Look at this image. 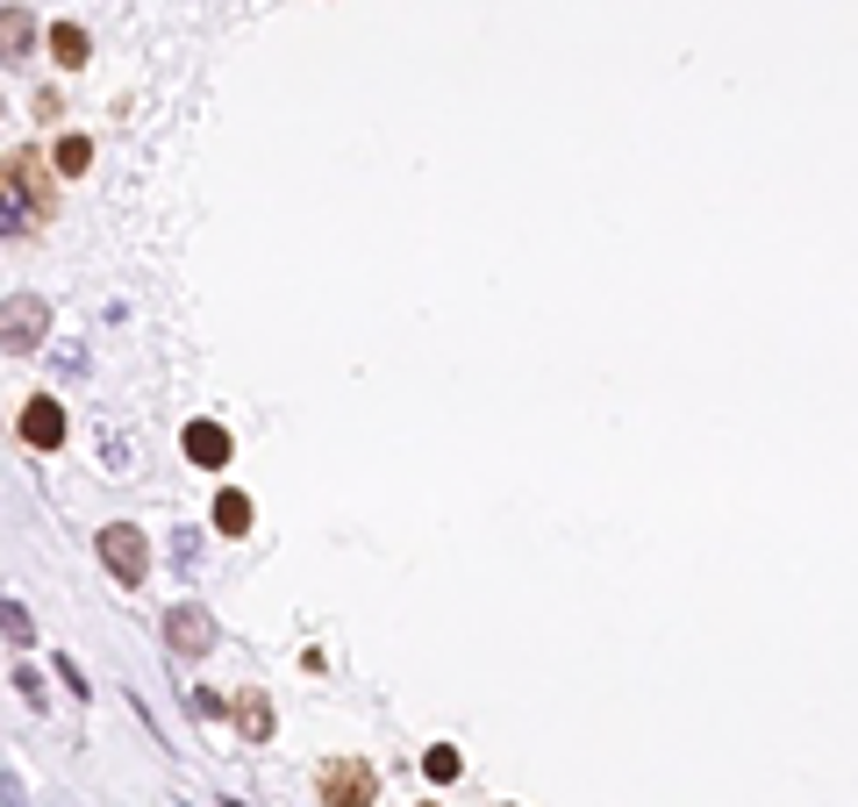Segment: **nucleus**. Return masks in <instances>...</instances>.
<instances>
[{
  "label": "nucleus",
  "mask_w": 858,
  "mask_h": 807,
  "mask_svg": "<svg viewBox=\"0 0 858 807\" xmlns=\"http://www.w3.org/2000/svg\"><path fill=\"white\" fill-rule=\"evenodd\" d=\"M187 708H193V722H222V693H201V687H187Z\"/></svg>",
  "instance_id": "obj_13"
},
{
  "label": "nucleus",
  "mask_w": 858,
  "mask_h": 807,
  "mask_svg": "<svg viewBox=\"0 0 858 807\" xmlns=\"http://www.w3.org/2000/svg\"><path fill=\"white\" fill-rule=\"evenodd\" d=\"M179 444H187V458L201 465V471H222V465H230V429H222V422H187V436H179Z\"/></svg>",
  "instance_id": "obj_5"
},
{
  "label": "nucleus",
  "mask_w": 858,
  "mask_h": 807,
  "mask_svg": "<svg viewBox=\"0 0 858 807\" xmlns=\"http://www.w3.org/2000/svg\"><path fill=\"white\" fill-rule=\"evenodd\" d=\"M43 337H51V300L8 294V308H0V350H8V358H22V350H36Z\"/></svg>",
  "instance_id": "obj_3"
},
{
  "label": "nucleus",
  "mask_w": 858,
  "mask_h": 807,
  "mask_svg": "<svg viewBox=\"0 0 858 807\" xmlns=\"http://www.w3.org/2000/svg\"><path fill=\"white\" fill-rule=\"evenodd\" d=\"M51 57H57L65 72H80V65H86V29H80V22H57V29H51Z\"/></svg>",
  "instance_id": "obj_9"
},
{
  "label": "nucleus",
  "mask_w": 858,
  "mask_h": 807,
  "mask_svg": "<svg viewBox=\"0 0 858 807\" xmlns=\"http://www.w3.org/2000/svg\"><path fill=\"white\" fill-rule=\"evenodd\" d=\"M315 794H322V807H372L380 800V772H372V757H329L315 772Z\"/></svg>",
  "instance_id": "obj_1"
},
{
  "label": "nucleus",
  "mask_w": 858,
  "mask_h": 807,
  "mask_svg": "<svg viewBox=\"0 0 858 807\" xmlns=\"http://www.w3.org/2000/svg\"><path fill=\"white\" fill-rule=\"evenodd\" d=\"M8 636H14V644H29V636H36V622H29L22 601H8Z\"/></svg>",
  "instance_id": "obj_15"
},
{
  "label": "nucleus",
  "mask_w": 858,
  "mask_h": 807,
  "mask_svg": "<svg viewBox=\"0 0 858 807\" xmlns=\"http://www.w3.org/2000/svg\"><path fill=\"white\" fill-rule=\"evenodd\" d=\"M94 551H100V565H108L123 586H144V572H150V543H144V529L137 522H108L94 537Z\"/></svg>",
  "instance_id": "obj_2"
},
{
  "label": "nucleus",
  "mask_w": 858,
  "mask_h": 807,
  "mask_svg": "<svg viewBox=\"0 0 858 807\" xmlns=\"http://www.w3.org/2000/svg\"><path fill=\"white\" fill-rule=\"evenodd\" d=\"M14 693H22V700H29V708H43V679H36V672H29V665H22V672H14Z\"/></svg>",
  "instance_id": "obj_16"
},
{
  "label": "nucleus",
  "mask_w": 858,
  "mask_h": 807,
  "mask_svg": "<svg viewBox=\"0 0 858 807\" xmlns=\"http://www.w3.org/2000/svg\"><path fill=\"white\" fill-rule=\"evenodd\" d=\"M0 43H8V65H22V57H29L36 29H29V14H22V8H0Z\"/></svg>",
  "instance_id": "obj_8"
},
{
  "label": "nucleus",
  "mask_w": 858,
  "mask_h": 807,
  "mask_svg": "<svg viewBox=\"0 0 858 807\" xmlns=\"http://www.w3.org/2000/svg\"><path fill=\"white\" fill-rule=\"evenodd\" d=\"M215 529H222V537H244V529H251V500L244 493H215Z\"/></svg>",
  "instance_id": "obj_10"
},
{
  "label": "nucleus",
  "mask_w": 858,
  "mask_h": 807,
  "mask_svg": "<svg viewBox=\"0 0 858 807\" xmlns=\"http://www.w3.org/2000/svg\"><path fill=\"white\" fill-rule=\"evenodd\" d=\"M86 164H94V144H86V136H65V144H57V172H86Z\"/></svg>",
  "instance_id": "obj_12"
},
{
  "label": "nucleus",
  "mask_w": 858,
  "mask_h": 807,
  "mask_svg": "<svg viewBox=\"0 0 858 807\" xmlns=\"http://www.w3.org/2000/svg\"><path fill=\"white\" fill-rule=\"evenodd\" d=\"M423 807H436V800H423Z\"/></svg>",
  "instance_id": "obj_17"
},
{
  "label": "nucleus",
  "mask_w": 858,
  "mask_h": 807,
  "mask_svg": "<svg viewBox=\"0 0 858 807\" xmlns=\"http://www.w3.org/2000/svg\"><path fill=\"white\" fill-rule=\"evenodd\" d=\"M22 444L57 450V444H65V407H57V401H29L22 407Z\"/></svg>",
  "instance_id": "obj_6"
},
{
  "label": "nucleus",
  "mask_w": 858,
  "mask_h": 807,
  "mask_svg": "<svg viewBox=\"0 0 858 807\" xmlns=\"http://www.w3.org/2000/svg\"><path fill=\"white\" fill-rule=\"evenodd\" d=\"M423 772H430L436 786H451V779H458L465 765H458V751H451V743H430V751H423Z\"/></svg>",
  "instance_id": "obj_11"
},
{
  "label": "nucleus",
  "mask_w": 858,
  "mask_h": 807,
  "mask_svg": "<svg viewBox=\"0 0 858 807\" xmlns=\"http://www.w3.org/2000/svg\"><path fill=\"white\" fill-rule=\"evenodd\" d=\"M236 729H244V743H265V736H273V700H265L258 687H244V693H236Z\"/></svg>",
  "instance_id": "obj_7"
},
{
  "label": "nucleus",
  "mask_w": 858,
  "mask_h": 807,
  "mask_svg": "<svg viewBox=\"0 0 858 807\" xmlns=\"http://www.w3.org/2000/svg\"><path fill=\"white\" fill-rule=\"evenodd\" d=\"M165 644H172V658H208V650H215V615L179 601L172 615H165Z\"/></svg>",
  "instance_id": "obj_4"
},
{
  "label": "nucleus",
  "mask_w": 858,
  "mask_h": 807,
  "mask_svg": "<svg viewBox=\"0 0 858 807\" xmlns=\"http://www.w3.org/2000/svg\"><path fill=\"white\" fill-rule=\"evenodd\" d=\"M193 558H201V529H179V537H172V565L193 572Z\"/></svg>",
  "instance_id": "obj_14"
}]
</instances>
